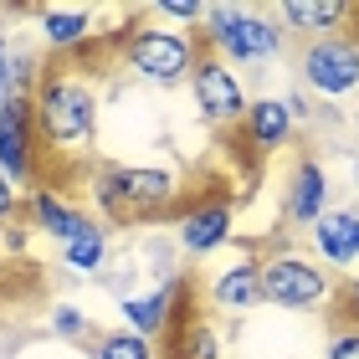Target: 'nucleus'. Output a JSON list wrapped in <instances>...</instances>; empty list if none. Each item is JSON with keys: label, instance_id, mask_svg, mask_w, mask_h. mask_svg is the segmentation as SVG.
I'll use <instances>...</instances> for the list:
<instances>
[{"label": "nucleus", "instance_id": "f257e3e1", "mask_svg": "<svg viewBox=\"0 0 359 359\" xmlns=\"http://www.w3.org/2000/svg\"><path fill=\"white\" fill-rule=\"evenodd\" d=\"M31 118H36V139L46 149L77 154L97 139V93L72 72H41L31 93Z\"/></svg>", "mask_w": 359, "mask_h": 359}, {"label": "nucleus", "instance_id": "f03ea898", "mask_svg": "<svg viewBox=\"0 0 359 359\" xmlns=\"http://www.w3.org/2000/svg\"><path fill=\"white\" fill-rule=\"evenodd\" d=\"M180 180L159 165H97L93 175V201L108 216H154L175 201Z\"/></svg>", "mask_w": 359, "mask_h": 359}, {"label": "nucleus", "instance_id": "7ed1b4c3", "mask_svg": "<svg viewBox=\"0 0 359 359\" xmlns=\"http://www.w3.org/2000/svg\"><path fill=\"white\" fill-rule=\"evenodd\" d=\"M205 31H210V46L216 57L231 67H257V62H272L283 52L287 31L272 21V15H257V11H241V6H205Z\"/></svg>", "mask_w": 359, "mask_h": 359}, {"label": "nucleus", "instance_id": "20e7f679", "mask_svg": "<svg viewBox=\"0 0 359 359\" xmlns=\"http://www.w3.org/2000/svg\"><path fill=\"white\" fill-rule=\"evenodd\" d=\"M195 62H201L195 36L170 31V26H139V31H128V41H123V67L134 77H144V83H154V88L190 83Z\"/></svg>", "mask_w": 359, "mask_h": 359}, {"label": "nucleus", "instance_id": "39448f33", "mask_svg": "<svg viewBox=\"0 0 359 359\" xmlns=\"http://www.w3.org/2000/svg\"><path fill=\"white\" fill-rule=\"evenodd\" d=\"M334 298V277L323 262L303 252H277L262 262V303L292 308V313H318Z\"/></svg>", "mask_w": 359, "mask_h": 359}, {"label": "nucleus", "instance_id": "423d86ee", "mask_svg": "<svg viewBox=\"0 0 359 359\" xmlns=\"http://www.w3.org/2000/svg\"><path fill=\"white\" fill-rule=\"evenodd\" d=\"M298 83L313 97L359 93V41L354 36H313L298 52Z\"/></svg>", "mask_w": 359, "mask_h": 359}, {"label": "nucleus", "instance_id": "0eeeda50", "mask_svg": "<svg viewBox=\"0 0 359 359\" xmlns=\"http://www.w3.org/2000/svg\"><path fill=\"white\" fill-rule=\"evenodd\" d=\"M190 93H195V108H201V118L205 123H216V128H231L247 118V88H241V77L236 67H226L221 57H201L195 62V72H190Z\"/></svg>", "mask_w": 359, "mask_h": 359}, {"label": "nucleus", "instance_id": "6e6552de", "mask_svg": "<svg viewBox=\"0 0 359 359\" xmlns=\"http://www.w3.org/2000/svg\"><path fill=\"white\" fill-rule=\"evenodd\" d=\"M36 118H31V97L15 93L6 108H0V175L11 180L15 190H26L36 180Z\"/></svg>", "mask_w": 359, "mask_h": 359}, {"label": "nucleus", "instance_id": "1a4fd4ad", "mask_svg": "<svg viewBox=\"0 0 359 359\" xmlns=\"http://www.w3.org/2000/svg\"><path fill=\"white\" fill-rule=\"evenodd\" d=\"M313 262L339 267V272H359V205H329L313 221Z\"/></svg>", "mask_w": 359, "mask_h": 359}, {"label": "nucleus", "instance_id": "9d476101", "mask_svg": "<svg viewBox=\"0 0 359 359\" xmlns=\"http://www.w3.org/2000/svg\"><path fill=\"white\" fill-rule=\"evenodd\" d=\"M329 210V180H323V165L313 154H303L298 165L287 170V190H283V216L292 226H308L313 231V221Z\"/></svg>", "mask_w": 359, "mask_h": 359}, {"label": "nucleus", "instance_id": "9b49d317", "mask_svg": "<svg viewBox=\"0 0 359 359\" xmlns=\"http://www.w3.org/2000/svg\"><path fill=\"white\" fill-rule=\"evenodd\" d=\"M231 231H236V205L231 201H205V205H195V210L180 216V247L190 257H205V252L226 247Z\"/></svg>", "mask_w": 359, "mask_h": 359}, {"label": "nucleus", "instance_id": "f8f14e48", "mask_svg": "<svg viewBox=\"0 0 359 359\" xmlns=\"http://www.w3.org/2000/svg\"><path fill=\"white\" fill-rule=\"evenodd\" d=\"M210 303L226 308V313H247V308L262 303V262H252V257H241V262L221 267L210 277Z\"/></svg>", "mask_w": 359, "mask_h": 359}, {"label": "nucleus", "instance_id": "ddd939ff", "mask_svg": "<svg viewBox=\"0 0 359 359\" xmlns=\"http://www.w3.org/2000/svg\"><path fill=\"white\" fill-rule=\"evenodd\" d=\"M31 221H36V231H46L52 241H77V236H93V231H103L88 210H72L62 195H52V190H36L31 195Z\"/></svg>", "mask_w": 359, "mask_h": 359}, {"label": "nucleus", "instance_id": "4468645a", "mask_svg": "<svg viewBox=\"0 0 359 359\" xmlns=\"http://www.w3.org/2000/svg\"><path fill=\"white\" fill-rule=\"evenodd\" d=\"M241 128H247L252 149H283V144L298 134V123H292V113H287L283 97H252Z\"/></svg>", "mask_w": 359, "mask_h": 359}, {"label": "nucleus", "instance_id": "2eb2a0df", "mask_svg": "<svg viewBox=\"0 0 359 359\" xmlns=\"http://www.w3.org/2000/svg\"><path fill=\"white\" fill-rule=\"evenodd\" d=\"M175 298H180V277H170V283H159L154 292H139V298H123V318L134 323V334H144V339L154 344V339L170 329Z\"/></svg>", "mask_w": 359, "mask_h": 359}, {"label": "nucleus", "instance_id": "dca6fc26", "mask_svg": "<svg viewBox=\"0 0 359 359\" xmlns=\"http://www.w3.org/2000/svg\"><path fill=\"white\" fill-rule=\"evenodd\" d=\"M272 15H277V26H287V31H323V36H329L349 11L334 6V0H329V6H323V0H283Z\"/></svg>", "mask_w": 359, "mask_h": 359}, {"label": "nucleus", "instance_id": "f3484780", "mask_svg": "<svg viewBox=\"0 0 359 359\" xmlns=\"http://www.w3.org/2000/svg\"><path fill=\"white\" fill-rule=\"evenodd\" d=\"M36 21H41V41L52 46V52H72V46H83V36L93 31L88 11H62V6L36 11Z\"/></svg>", "mask_w": 359, "mask_h": 359}, {"label": "nucleus", "instance_id": "a211bd4d", "mask_svg": "<svg viewBox=\"0 0 359 359\" xmlns=\"http://www.w3.org/2000/svg\"><path fill=\"white\" fill-rule=\"evenodd\" d=\"M221 334H216V323H205V318H190L185 329H180V344H175V359H221Z\"/></svg>", "mask_w": 359, "mask_h": 359}, {"label": "nucleus", "instance_id": "6ab92c4d", "mask_svg": "<svg viewBox=\"0 0 359 359\" xmlns=\"http://www.w3.org/2000/svg\"><path fill=\"white\" fill-rule=\"evenodd\" d=\"M93 359H154V344L134 329H113V334H97Z\"/></svg>", "mask_w": 359, "mask_h": 359}, {"label": "nucleus", "instance_id": "aec40b11", "mask_svg": "<svg viewBox=\"0 0 359 359\" xmlns=\"http://www.w3.org/2000/svg\"><path fill=\"white\" fill-rule=\"evenodd\" d=\"M62 262H67V272H97L108 262V236L93 231V236H77L62 247Z\"/></svg>", "mask_w": 359, "mask_h": 359}, {"label": "nucleus", "instance_id": "412c9836", "mask_svg": "<svg viewBox=\"0 0 359 359\" xmlns=\"http://www.w3.org/2000/svg\"><path fill=\"white\" fill-rule=\"evenodd\" d=\"M52 334H57V339H88L93 323H88V313H77L72 303H57V308H52Z\"/></svg>", "mask_w": 359, "mask_h": 359}, {"label": "nucleus", "instance_id": "4be33fe9", "mask_svg": "<svg viewBox=\"0 0 359 359\" xmlns=\"http://www.w3.org/2000/svg\"><path fill=\"white\" fill-rule=\"evenodd\" d=\"M165 21H180V26H195V21H205V6L201 0H159L154 6Z\"/></svg>", "mask_w": 359, "mask_h": 359}, {"label": "nucleus", "instance_id": "5701e85b", "mask_svg": "<svg viewBox=\"0 0 359 359\" xmlns=\"http://www.w3.org/2000/svg\"><path fill=\"white\" fill-rule=\"evenodd\" d=\"M11 36H0V108H6L11 103V97H15V72H11Z\"/></svg>", "mask_w": 359, "mask_h": 359}, {"label": "nucleus", "instance_id": "b1692460", "mask_svg": "<svg viewBox=\"0 0 359 359\" xmlns=\"http://www.w3.org/2000/svg\"><path fill=\"white\" fill-rule=\"evenodd\" d=\"M323 359H359V329L334 334V339H329V354H323Z\"/></svg>", "mask_w": 359, "mask_h": 359}, {"label": "nucleus", "instance_id": "393cba45", "mask_svg": "<svg viewBox=\"0 0 359 359\" xmlns=\"http://www.w3.org/2000/svg\"><path fill=\"white\" fill-rule=\"evenodd\" d=\"M11 216H15V185L0 175V221H11Z\"/></svg>", "mask_w": 359, "mask_h": 359}, {"label": "nucleus", "instance_id": "a878e982", "mask_svg": "<svg viewBox=\"0 0 359 359\" xmlns=\"http://www.w3.org/2000/svg\"><path fill=\"white\" fill-rule=\"evenodd\" d=\"M344 298H349V313H354V323H359V277L349 283V292H344Z\"/></svg>", "mask_w": 359, "mask_h": 359}, {"label": "nucleus", "instance_id": "bb28decb", "mask_svg": "<svg viewBox=\"0 0 359 359\" xmlns=\"http://www.w3.org/2000/svg\"><path fill=\"white\" fill-rule=\"evenodd\" d=\"M354 180H359V154H354Z\"/></svg>", "mask_w": 359, "mask_h": 359}]
</instances>
